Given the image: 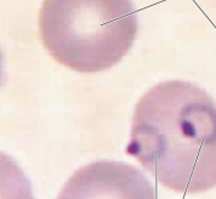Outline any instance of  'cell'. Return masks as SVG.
I'll use <instances>...</instances> for the list:
<instances>
[{
    "mask_svg": "<svg viewBox=\"0 0 216 199\" xmlns=\"http://www.w3.org/2000/svg\"><path fill=\"white\" fill-rule=\"evenodd\" d=\"M126 153L177 193L216 187V102L197 85L166 80L138 100Z\"/></svg>",
    "mask_w": 216,
    "mask_h": 199,
    "instance_id": "obj_1",
    "label": "cell"
},
{
    "mask_svg": "<svg viewBox=\"0 0 216 199\" xmlns=\"http://www.w3.org/2000/svg\"><path fill=\"white\" fill-rule=\"evenodd\" d=\"M137 33L131 0H44L40 39L62 66L96 73L122 61Z\"/></svg>",
    "mask_w": 216,
    "mask_h": 199,
    "instance_id": "obj_2",
    "label": "cell"
},
{
    "mask_svg": "<svg viewBox=\"0 0 216 199\" xmlns=\"http://www.w3.org/2000/svg\"><path fill=\"white\" fill-rule=\"evenodd\" d=\"M56 199H157V192L137 167L98 160L75 170Z\"/></svg>",
    "mask_w": 216,
    "mask_h": 199,
    "instance_id": "obj_3",
    "label": "cell"
},
{
    "mask_svg": "<svg viewBox=\"0 0 216 199\" xmlns=\"http://www.w3.org/2000/svg\"><path fill=\"white\" fill-rule=\"evenodd\" d=\"M0 199H34L25 174L2 153H0Z\"/></svg>",
    "mask_w": 216,
    "mask_h": 199,
    "instance_id": "obj_4",
    "label": "cell"
}]
</instances>
